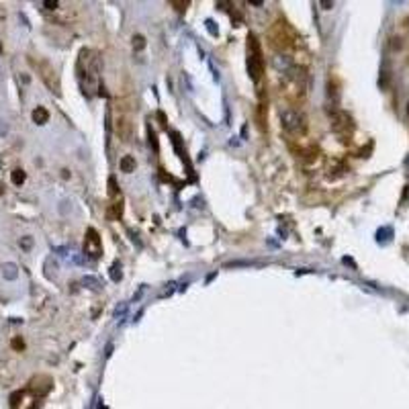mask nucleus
<instances>
[{
	"label": "nucleus",
	"instance_id": "7ed1b4c3",
	"mask_svg": "<svg viewBox=\"0 0 409 409\" xmlns=\"http://www.w3.org/2000/svg\"><path fill=\"white\" fill-rule=\"evenodd\" d=\"M84 252L90 256V258H98V256L103 254V244H101V237H98L96 229H88V231H86Z\"/></svg>",
	"mask_w": 409,
	"mask_h": 409
},
{
	"label": "nucleus",
	"instance_id": "1a4fd4ad",
	"mask_svg": "<svg viewBox=\"0 0 409 409\" xmlns=\"http://www.w3.org/2000/svg\"><path fill=\"white\" fill-rule=\"evenodd\" d=\"M43 6L49 8V11H53V8H57L59 4H57V2H43Z\"/></svg>",
	"mask_w": 409,
	"mask_h": 409
},
{
	"label": "nucleus",
	"instance_id": "20e7f679",
	"mask_svg": "<svg viewBox=\"0 0 409 409\" xmlns=\"http://www.w3.org/2000/svg\"><path fill=\"white\" fill-rule=\"evenodd\" d=\"M31 117H33V121H35L37 125H45V123L49 121V111H47L45 107H37Z\"/></svg>",
	"mask_w": 409,
	"mask_h": 409
},
{
	"label": "nucleus",
	"instance_id": "9d476101",
	"mask_svg": "<svg viewBox=\"0 0 409 409\" xmlns=\"http://www.w3.org/2000/svg\"><path fill=\"white\" fill-rule=\"evenodd\" d=\"M172 6H178V11H184L186 8V2H170Z\"/></svg>",
	"mask_w": 409,
	"mask_h": 409
},
{
	"label": "nucleus",
	"instance_id": "9b49d317",
	"mask_svg": "<svg viewBox=\"0 0 409 409\" xmlns=\"http://www.w3.org/2000/svg\"><path fill=\"white\" fill-rule=\"evenodd\" d=\"M2 193H4V184H2V182H0V195H2Z\"/></svg>",
	"mask_w": 409,
	"mask_h": 409
},
{
	"label": "nucleus",
	"instance_id": "6e6552de",
	"mask_svg": "<svg viewBox=\"0 0 409 409\" xmlns=\"http://www.w3.org/2000/svg\"><path fill=\"white\" fill-rule=\"evenodd\" d=\"M133 47L135 49H143L145 47V37L143 35H135L133 37Z\"/></svg>",
	"mask_w": 409,
	"mask_h": 409
},
{
	"label": "nucleus",
	"instance_id": "ddd939ff",
	"mask_svg": "<svg viewBox=\"0 0 409 409\" xmlns=\"http://www.w3.org/2000/svg\"><path fill=\"white\" fill-rule=\"evenodd\" d=\"M407 113H409V105H407Z\"/></svg>",
	"mask_w": 409,
	"mask_h": 409
},
{
	"label": "nucleus",
	"instance_id": "0eeeda50",
	"mask_svg": "<svg viewBox=\"0 0 409 409\" xmlns=\"http://www.w3.org/2000/svg\"><path fill=\"white\" fill-rule=\"evenodd\" d=\"M11 346H13V350H17V352H23V350H25V342H23V338H21V336L13 338Z\"/></svg>",
	"mask_w": 409,
	"mask_h": 409
},
{
	"label": "nucleus",
	"instance_id": "f8f14e48",
	"mask_svg": "<svg viewBox=\"0 0 409 409\" xmlns=\"http://www.w3.org/2000/svg\"><path fill=\"white\" fill-rule=\"evenodd\" d=\"M0 53H2V43H0Z\"/></svg>",
	"mask_w": 409,
	"mask_h": 409
},
{
	"label": "nucleus",
	"instance_id": "f03ea898",
	"mask_svg": "<svg viewBox=\"0 0 409 409\" xmlns=\"http://www.w3.org/2000/svg\"><path fill=\"white\" fill-rule=\"evenodd\" d=\"M281 125L286 133L291 135H303L307 131V121L305 117L295 111V108H286V111L281 113Z\"/></svg>",
	"mask_w": 409,
	"mask_h": 409
},
{
	"label": "nucleus",
	"instance_id": "423d86ee",
	"mask_svg": "<svg viewBox=\"0 0 409 409\" xmlns=\"http://www.w3.org/2000/svg\"><path fill=\"white\" fill-rule=\"evenodd\" d=\"M11 180H13V184H17V186L25 184V180H27V174H25V170H23V168H15V170L11 172Z\"/></svg>",
	"mask_w": 409,
	"mask_h": 409
},
{
	"label": "nucleus",
	"instance_id": "f257e3e1",
	"mask_svg": "<svg viewBox=\"0 0 409 409\" xmlns=\"http://www.w3.org/2000/svg\"><path fill=\"white\" fill-rule=\"evenodd\" d=\"M248 72L250 78L258 84L264 74V57H262V47L256 35H248Z\"/></svg>",
	"mask_w": 409,
	"mask_h": 409
},
{
	"label": "nucleus",
	"instance_id": "39448f33",
	"mask_svg": "<svg viewBox=\"0 0 409 409\" xmlns=\"http://www.w3.org/2000/svg\"><path fill=\"white\" fill-rule=\"evenodd\" d=\"M119 166H121V170L127 172V174H131L135 170V158L131 156H123L121 158V162H119Z\"/></svg>",
	"mask_w": 409,
	"mask_h": 409
}]
</instances>
